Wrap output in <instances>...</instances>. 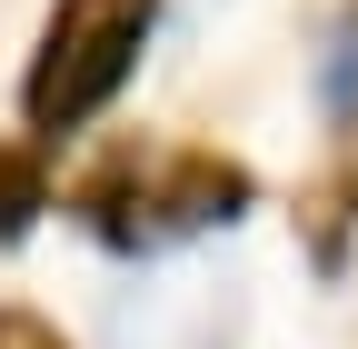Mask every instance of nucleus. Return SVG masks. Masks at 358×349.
Returning a JSON list of instances; mask_svg holds the SVG:
<instances>
[{
    "label": "nucleus",
    "mask_w": 358,
    "mask_h": 349,
    "mask_svg": "<svg viewBox=\"0 0 358 349\" xmlns=\"http://www.w3.org/2000/svg\"><path fill=\"white\" fill-rule=\"evenodd\" d=\"M150 20H159V0H60L50 20H40V50L20 70V110H30L40 140L90 130L129 90V70L150 50Z\"/></svg>",
    "instance_id": "1"
},
{
    "label": "nucleus",
    "mask_w": 358,
    "mask_h": 349,
    "mask_svg": "<svg viewBox=\"0 0 358 349\" xmlns=\"http://www.w3.org/2000/svg\"><path fill=\"white\" fill-rule=\"evenodd\" d=\"M319 110L338 130H358V20H338L329 50H319Z\"/></svg>",
    "instance_id": "6"
},
{
    "label": "nucleus",
    "mask_w": 358,
    "mask_h": 349,
    "mask_svg": "<svg viewBox=\"0 0 358 349\" xmlns=\"http://www.w3.org/2000/svg\"><path fill=\"white\" fill-rule=\"evenodd\" d=\"M249 210V170L219 150H179V160H140V190H129V230L120 249H169L199 230H229Z\"/></svg>",
    "instance_id": "2"
},
{
    "label": "nucleus",
    "mask_w": 358,
    "mask_h": 349,
    "mask_svg": "<svg viewBox=\"0 0 358 349\" xmlns=\"http://www.w3.org/2000/svg\"><path fill=\"white\" fill-rule=\"evenodd\" d=\"M348 230H358V170H319L299 200V240L319 270H348Z\"/></svg>",
    "instance_id": "4"
},
{
    "label": "nucleus",
    "mask_w": 358,
    "mask_h": 349,
    "mask_svg": "<svg viewBox=\"0 0 358 349\" xmlns=\"http://www.w3.org/2000/svg\"><path fill=\"white\" fill-rule=\"evenodd\" d=\"M40 210H50V160H40V140H0V240H20Z\"/></svg>",
    "instance_id": "5"
},
{
    "label": "nucleus",
    "mask_w": 358,
    "mask_h": 349,
    "mask_svg": "<svg viewBox=\"0 0 358 349\" xmlns=\"http://www.w3.org/2000/svg\"><path fill=\"white\" fill-rule=\"evenodd\" d=\"M249 329V280H159L110 299L120 349H239Z\"/></svg>",
    "instance_id": "3"
},
{
    "label": "nucleus",
    "mask_w": 358,
    "mask_h": 349,
    "mask_svg": "<svg viewBox=\"0 0 358 349\" xmlns=\"http://www.w3.org/2000/svg\"><path fill=\"white\" fill-rule=\"evenodd\" d=\"M0 349H70V339L40 320V310H0Z\"/></svg>",
    "instance_id": "7"
}]
</instances>
